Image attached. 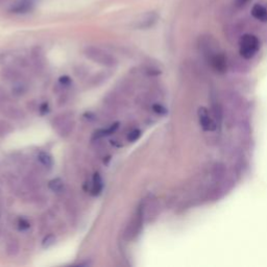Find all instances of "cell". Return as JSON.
<instances>
[{
  "instance_id": "23",
  "label": "cell",
  "mask_w": 267,
  "mask_h": 267,
  "mask_svg": "<svg viewBox=\"0 0 267 267\" xmlns=\"http://www.w3.org/2000/svg\"><path fill=\"white\" fill-rule=\"evenodd\" d=\"M153 110L155 113L159 114V115H164L166 114V109L164 108V106L162 104H159V103H155L153 105Z\"/></svg>"
},
{
  "instance_id": "15",
  "label": "cell",
  "mask_w": 267,
  "mask_h": 267,
  "mask_svg": "<svg viewBox=\"0 0 267 267\" xmlns=\"http://www.w3.org/2000/svg\"><path fill=\"white\" fill-rule=\"evenodd\" d=\"M20 251V245H19V242L17 241V240L13 239V240H10V241L7 242L6 244V248H5V252L6 254L10 256V257H14L16 255H18V253H19Z\"/></svg>"
},
{
  "instance_id": "8",
  "label": "cell",
  "mask_w": 267,
  "mask_h": 267,
  "mask_svg": "<svg viewBox=\"0 0 267 267\" xmlns=\"http://www.w3.org/2000/svg\"><path fill=\"white\" fill-rule=\"evenodd\" d=\"M158 19H159V16L156 12H148L142 16L140 19L136 22L135 28L139 29V30L150 29L157 23Z\"/></svg>"
},
{
  "instance_id": "19",
  "label": "cell",
  "mask_w": 267,
  "mask_h": 267,
  "mask_svg": "<svg viewBox=\"0 0 267 267\" xmlns=\"http://www.w3.org/2000/svg\"><path fill=\"white\" fill-rule=\"evenodd\" d=\"M49 186V189L53 192H60L62 191V189L64 188V182L62 181L61 179H59V177H57V179H53L49 182L48 184Z\"/></svg>"
},
{
  "instance_id": "2",
  "label": "cell",
  "mask_w": 267,
  "mask_h": 267,
  "mask_svg": "<svg viewBox=\"0 0 267 267\" xmlns=\"http://www.w3.org/2000/svg\"><path fill=\"white\" fill-rule=\"evenodd\" d=\"M85 56L95 63L105 66V67H115L117 66L118 61L111 53L106 52L105 50L95 47V46H88L84 50Z\"/></svg>"
},
{
  "instance_id": "3",
  "label": "cell",
  "mask_w": 267,
  "mask_h": 267,
  "mask_svg": "<svg viewBox=\"0 0 267 267\" xmlns=\"http://www.w3.org/2000/svg\"><path fill=\"white\" fill-rule=\"evenodd\" d=\"M260 49V40L255 34L245 33L239 41L240 56L244 59H252Z\"/></svg>"
},
{
  "instance_id": "14",
  "label": "cell",
  "mask_w": 267,
  "mask_h": 267,
  "mask_svg": "<svg viewBox=\"0 0 267 267\" xmlns=\"http://www.w3.org/2000/svg\"><path fill=\"white\" fill-rule=\"evenodd\" d=\"M103 188V183L101 177L99 173H95L93 177V183H92V188H91V193L93 195H99Z\"/></svg>"
},
{
  "instance_id": "1",
  "label": "cell",
  "mask_w": 267,
  "mask_h": 267,
  "mask_svg": "<svg viewBox=\"0 0 267 267\" xmlns=\"http://www.w3.org/2000/svg\"><path fill=\"white\" fill-rule=\"evenodd\" d=\"M200 51L202 53V56L208 62V64L211 68L214 69L216 72L224 73L227 71L228 64L227 58L225 53L219 48L218 43L209 35L201 37L200 39Z\"/></svg>"
},
{
  "instance_id": "24",
  "label": "cell",
  "mask_w": 267,
  "mask_h": 267,
  "mask_svg": "<svg viewBox=\"0 0 267 267\" xmlns=\"http://www.w3.org/2000/svg\"><path fill=\"white\" fill-rule=\"evenodd\" d=\"M8 101V95L3 88L0 87V103H6Z\"/></svg>"
},
{
  "instance_id": "7",
  "label": "cell",
  "mask_w": 267,
  "mask_h": 267,
  "mask_svg": "<svg viewBox=\"0 0 267 267\" xmlns=\"http://www.w3.org/2000/svg\"><path fill=\"white\" fill-rule=\"evenodd\" d=\"M53 127H56L59 134L61 136H68L69 134L72 132L73 127H74V122L71 120L70 118L67 117H60L56 119V121L53 122Z\"/></svg>"
},
{
  "instance_id": "20",
  "label": "cell",
  "mask_w": 267,
  "mask_h": 267,
  "mask_svg": "<svg viewBox=\"0 0 267 267\" xmlns=\"http://www.w3.org/2000/svg\"><path fill=\"white\" fill-rule=\"evenodd\" d=\"M55 243H56V236L53 234H49V235L45 236V237H44V239L42 240V246L44 248H48V247L52 246Z\"/></svg>"
},
{
  "instance_id": "29",
  "label": "cell",
  "mask_w": 267,
  "mask_h": 267,
  "mask_svg": "<svg viewBox=\"0 0 267 267\" xmlns=\"http://www.w3.org/2000/svg\"><path fill=\"white\" fill-rule=\"evenodd\" d=\"M85 118H86L87 120H95V119H96V116H95L94 114H92V113L89 112V113H86V114H85Z\"/></svg>"
},
{
  "instance_id": "30",
  "label": "cell",
  "mask_w": 267,
  "mask_h": 267,
  "mask_svg": "<svg viewBox=\"0 0 267 267\" xmlns=\"http://www.w3.org/2000/svg\"><path fill=\"white\" fill-rule=\"evenodd\" d=\"M1 1H3V0H0V2H1Z\"/></svg>"
},
{
  "instance_id": "13",
  "label": "cell",
  "mask_w": 267,
  "mask_h": 267,
  "mask_svg": "<svg viewBox=\"0 0 267 267\" xmlns=\"http://www.w3.org/2000/svg\"><path fill=\"white\" fill-rule=\"evenodd\" d=\"M32 61L33 66L37 69H42L44 66V60H43V52L41 48L35 47L32 50Z\"/></svg>"
},
{
  "instance_id": "11",
  "label": "cell",
  "mask_w": 267,
  "mask_h": 267,
  "mask_svg": "<svg viewBox=\"0 0 267 267\" xmlns=\"http://www.w3.org/2000/svg\"><path fill=\"white\" fill-rule=\"evenodd\" d=\"M103 102L110 109H117L118 106L121 105L122 100L120 99V96L118 94L111 93L109 95H106L105 99H103Z\"/></svg>"
},
{
  "instance_id": "26",
  "label": "cell",
  "mask_w": 267,
  "mask_h": 267,
  "mask_svg": "<svg viewBox=\"0 0 267 267\" xmlns=\"http://www.w3.org/2000/svg\"><path fill=\"white\" fill-rule=\"evenodd\" d=\"M60 84L63 86V87H66V86H70L71 84V79L69 76H62L60 78Z\"/></svg>"
},
{
  "instance_id": "25",
  "label": "cell",
  "mask_w": 267,
  "mask_h": 267,
  "mask_svg": "<svg viewBox=\"0 0 267 267\" xmlns=\"http://www.w3.org/2000/svg\"><path fill=\"white\" fill-rule=\"evenodd\" d=\"M30 228V222L24 219V218H21L19 219V229L20 230H28Z\"/></svg>"
},
{
  "instance_id": "16",
  "label": "cell",
  "mask_w": 267,
  "mask_h": 267,
  "mask_svg": "<svg viewBox=\"0 0 267 267\" xmlns=\"http://www.w3.org/2000/svg\"><path fill=\"white\" fill-rule=\"evenodd\" d=\"M4 114L6 115V116H8L10 118H14V119L21 118V116H23L22 111L19 108H17V106H13V105L5 106Z\"/></svg>"
},
{
  "instance_id": "10",
  "label": "cell",
  "mask_w": 267,
  "mask_h": 267,
  "mask_svg": "<svg viewBox=\"0 0 267 267\" xmlns=\"http://www.w3.org/2000/svg\"><path fill=\"white\" fill-rule=\"evenodd\" d=\"M252 15L257 20L267 22V8L262 4H255L252 8Z\"/></svg>"
},
{
  "instance_id": "21",
  "label": "cell",
  "mask_w": 267,
  "mask_h": 267,
  "mask_svg": "<svg viewBox=\"0 0 267 267\" xmlns=\"http://www.w3.org/2000/svg\"><path fill=\"white\" fill-rule=\"evenodd\" d=\"M12 127L11 124H8L7 122L4 121H0V137H3L7 134H10L12 132Z\"/></svg>"
},
{
  "instance_id": "27",
  "label": "cell",
  "mask_w": 267,
  "mask_h": 267,
  "mask_svg": "<svg viewBox=\"0 0 267 267\" xmlns=\"http://www.w3.org/2000/svg\"><path fill=\"white\" fill-rule=\"evenodd\" d=\"M248 1H251V0H236V5L239 7L244 6Z\"/></svg>"
},
{
  "instance_id": "12",
  "label": "cell",
  "mask_w": 267,
  "mask_h": 267,
  "mask_svg": "<svg viewBox=\"0 0 267 267\" xmlns=\"http://www.w3.org/2000/svg\"><path fill=\"white\" fill-rule=\"evenodd\" d=\"M28 90H29L28 85H26L22 81H18L16 83H13V86L11 89L12 94L15 97H21V96L25 95L26 93H28Z\"/></svg>"
},
{
  "instance_id": "28",
  "label": "cell",
  "mask_w": 267,
  "mask_h": 267,
  "mask_svg": "<svg viewBox=\"0 0 267 267\" xmlns=\"http://www.w3.org/2000/svg\"><path fill=\"white\" fill-rule=\"evenodd\" d=\"M40 112H41V114H46L48 112V104L47 103H43L40 106Z\"/></svg>"
},
{
  "instance_id": "18",
  "label": "cell",
  "mask_w": 267,
  "mask_h": 267,
  "mask_svg": "<svg viewBox=\"0 0 267 267\" xmlns=\"http://www.w3.org/2000/svg\"><path fill=\"white\" fill-rule=\"evenodd\" d=\"M38 159H39V161L41 162V164L47 168H50L53 164L51 156L48 153H45V151H41L38 156Z\"/></svg>"
},
{
  "instance_id": "6",
  "label": "cell",
  "mask_w": 267,
  "mask_h": 267,
  "mask_svg": "<svg viewBox=\"0 0 267 267\" xmlns=\"http://www.w3.org/2000/svg\"><path fill=\"white\" fill-rule=\"evenodd\" d=\"M142 217H143V209H142V207H140L138 210L137 215L135 216V218L132 220V222L129 225V227L126 231V238L127 239L131 240L139 233V230L142 225Z\"/></svg>"
},
{
  "instance_id": "9",
  "label": "cell",
  "mask_w": 267,
  "mask_h": 267,
  "mask_svg": "<svg viewBox=\"0 0 267 267\" xmlns=\"http://www.w3.org/2000/svg\"><path fill=\"white\" fill-rule=\"evenodd\" d=\"M0 75H1V77L4 79V81L11 82V83H16L18 81H21V78H22L21 73L19 72V71H18L16 68H13L12 66L5 67L1 71Z\"/></svg>"
},
{
  "instance_id": "17",
  "label": "cell",
  "mask_w": 267,
  "mask_h": 267,
  "mask_svg": "<svg viewBox=\"0 0 267 267\" xmlns=\"http://www.w3.org/2000/svg\"><path fill=\"white\" fill-rule=\"evenodd\" d=\"M110 73L105 72V71H102V72H100L97 74H94L92 76V78L90 79V83L93 85V86H99V85H101L103 82H105L106 79H108V77L110 76L109 75Z\"/></svg>"
},
{
  "instance_id": "22",
  "label": "cell",
  "mask_w": 267,
  "mask_h": 267,
  "mask_svg": "<svg viewBox=\"0 0 267 267\" xmlns=\"http://www.w3.org/2000/svg\"><path fill=\"white\" fill-rule=\"evenodd\" d=\"M141 136V132L139 130H133L132 132H130L129 136H128V140L130 142H135L136 140H138Z\"/></svg>"
},
{
  "instance_id": "5",
  "label": "cell",
  "mask_w": 267,
  "mask_h": 267,
  "mask_svg": "<svg viewBox=\"0 0 267 267\" xmlns=\"http://www.w3.org/2000/svg\"><path fill=\"white\" fill-rule=\"evenodd\" d=\"M38 0H17L11 5L10 12L13 14H26L33 10Z\"/></svg>"
},
{
  "instance_id": "4",
  "label": "cell",
  "mask_w": 267,
  "mask_h": 267,
  "mask_svg": "<svg viewBox=\"0 0 267 267\" xmlns=\"http://www.w3.org/2000/svg\"><path fill=\"white\" fill-rule=\"evenodd\" d=\"M198 117L200 128L207 133H214L219 128V124L213 116L212 112H210L207 108L201 106L198 111Z\"/></svg>"
}]
</instances>
